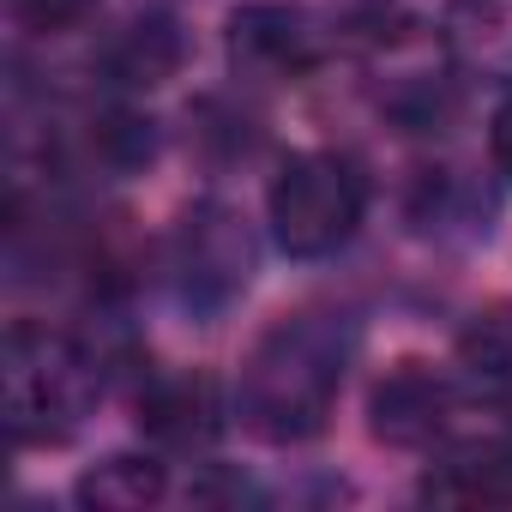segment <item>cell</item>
Listing matches in <instances>:
<instances>
[{
    "mask_svg": "<svg viewBox=\"0 0 512 512\" xmlns=\"http://www.w3.org/2000/svg\"><path fill=\"white\" fill-rule=\"evenodd\" d=\"M350 332L320 314H296L260 338V350L241 368V422L260 440H308L326 428L332 392L344 380Z\"/></svg>",
    "mask_w": 512,
    "mask_h": 512,
    "instance_id": "1",
    "label": "cell"
},
{
    "mask_svg": "<svg viewBox=\"0 0 512 512\" xmlns=\"http://www.w3.org/2000/svg\"><path fill=\"white\" fill-rule=\"evenodd\" d=\"M0 386H7L13 446H55L79 428V416L97 392V374L73 338L19 320L7 332V356H0Z\"/></svg>",
    "mask_w": 512,
    "mask_h": 512,
    "instance_id": "2",
    "label": "cell"
},
{
    "mask_svg": "<svg viewBox=\"0 0 512 512\" xmlns=\"http://www.w3.org/2000/svg\"><path fill=\"white\" fill-rule=\"evenodd\" d=\"M362 175L344 163V157H326V151H302L278 169L272 193H266V211H272V235L290 260H320V253H338L356 223H362Z\"/></svg>",
    "mask_w": 512,
    "mask_h": 512,
    "instance_id": "3",
    "label": "cell"
},
{
    "mask_svg": "<svg viewBox=\"0 0 512 512\" xmlns=\"http://www.w3.org/2000/svg\"><path fill=\"white\" fill-rule=\"evenodd\" d=\"M229 61L247 79H302L320 61V31L296 7H247L229 25Z\"/></svg>",
    "mask_w": 512,
    "mask_h": 512,
    "instance_id": "4",
    "label": "cell"
},
{
    "mask_svg": "<svg viewBox=\"0 0 512 512\" xmlns=\"http://www.w3.org/2000/svg\"><path fill=\"white\" fill-rule=\"evenodd\" d=\"M247 272H253V241L229 211L205 205L181 223V284H187V296L229 302L235 290H247Z\"/></svg>",
    "mask_w": 512,
    "mask_h": 512,
    "instance_id": "5",
    "label": "cell"
},
{
    "mask_svg": "<svg viewBox=\"0 0 512 512\" xmlns=\"http://www.w3.org/2000/svg\"><path fill=\"white\" fill-rule=\"evenodd\" d=\"M368 428L374 440L386 446H428L446 416H452V386L428 368V362H398L380 386H374V404H368Z\"/></svg>",
    "mask_w": 512,
    "mask_h": 512,
    "instance_id": "6",
    "label": "cell"
},
{
    "mask_svg": "<svg viewBox=\"0 0 512 512\" xmlns=\"http://www.w3.org/2000/svg\"><path fill=\"white\" fill-rule=\"evenodd\" d=\"M139 428L157 446H175V452L211 446L217 428H223L217 386L205 374H163V380H151V392L139 398Z\"/></svg>",
    "mask_w": 512,
    "mask_h": 512,
    "instance_id": "7",
    "label": "cell"
},
{
    "mask_svg": "<svg viewBox=\"0 0 512 512\" xmlns=\"http://www.w3.org/2000/svg\"><path fill=\"white\" fill-rule=\"evenodd\" d=\"M428 500H452V506H494L512 500V452L506 446H464L446 464H434L422 476Z\"/></svg>",
    "mask_w": 512,
    "mask_h": 512,
    "instance_id": "8",
    "label": "cell"
},
{
    "mask_svg": "<svg viewBox=\"0 0 512 512\" xmlns=\"http://www.w3.org/2000/svg\"><path fill=\"white\" fill-rule=\"evenodd\" d=\"M103 67H109V79L115 85H163L175 67H181V31L169 25V19H139V25H127L115 43H109V55H103Z\"/></svg>",
    "mask_w": 512,
    "mask_h": 512,
    "instance_id": "9",
    "label": "cell"
},
{
    "mask_svg": "<svg viewBox=\"0 0 512 512\" xmlns=\"http://www.w3.org/2000/svg\"><path fill=\"white\" fill-rule=\"evenodd\" d=\"M73 494H79L85 506H97V512H139V506H151V500L163 494V464H157V458L115 452V458L91 464Z\"/></svg>",
    "mask_w": 512,
    "mask_h": 512,
    "instance_id": "10",
    "label": "cell"
},
{
    "mask_svg": "<svg viewBox=\"0 0 512 512\" xmlns=\"http://www.w3.org/2000/svg\"><path fill=\"white\" fill-rule=\"evenodd\" d=\"M13 19L37 37H61V31H79L91 13H97V0H7Z\"/></svg>",
    "mask_w": 512,
    "mask_h": 512,
    "instance_id": "11",
    "label": "cell"
},
{
    "mask_svg": "<svg viewBox=\"0 0 512 512\" xmlns=\"http://www.w3.org/2000/svg\"><path fill=\"white\" fill-rule=\"evenodd\" d=\"M488 157H494V169L512 181V103H500L494 121H488Z\"/></svg>",
    "mask_w": 512,
    "mask_h": 512,
    "instance_id": "12",
    "label": "cell"
}]
</instances>
